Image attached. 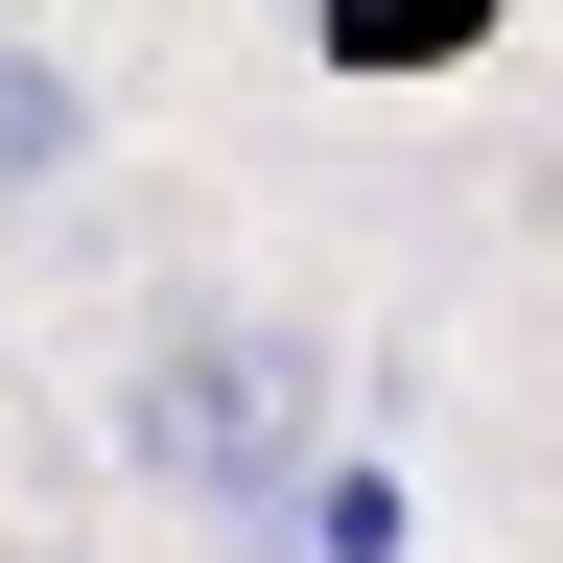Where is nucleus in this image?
Masks as SVG:
<instances>
[{
	"label": "nucleus",
	"instance_id": "1",
	"mask_svg": "<svg viewBox=\"0 0 563 563\" xmlns=\"http://www.w3.org/2000/svg\"><path fill=\"white\" fill-rule=\"evenodd\" d=\"M118 470L165 493V517L282 540L306 470H329V329H306V306H188V329L118 376Z\"/></svg>",
	"mask_w": 563,
	"mask_h": 563
},
{
	"label": "nucleus",
	"instance_id": "2",
	"mask_svg": "<svg viewBox=\"0 0 563 563\" xmlns=\"http://www.w3.org/2000/svg\"><path fill=\"white\" fill-rule=\"evenodd\" d=\"M70 165H95V70H70V47H24V24H0V211H47Z\"/></svg>",
	"mask_w": 563,
	"mask_h": 563
}]
</instances>
